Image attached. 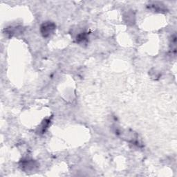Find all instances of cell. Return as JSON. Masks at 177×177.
<instances>
[{"label": "cell", "mask_w": 177, "mask_h": 177, "mask_svg": "<svg viewBox=\"0 0 177 177\" xmlns=\"http://www.w3.org/2000/svg\"><path fill=\"white\" fill-rule=\"evenodd\" d=\"M54 26L51 24H44L42 26V33L44 34V36L49 35L50 34L52 33V31H53L54 29Z\"/></svg>", "instance_id": "1"}]
</instances>
